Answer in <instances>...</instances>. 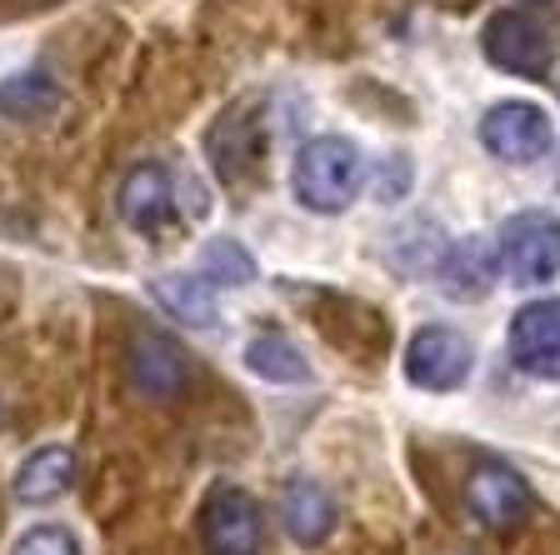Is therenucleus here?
Masks as SVG:
<instances>
[{
  "instance_id": "nucleus-1",
  "label": "nucleus",
  "mask_w": 560,
  "mask_h": 555,
  "mask_svg": "<svg viewBox=\"0 0 560 555\" xmlns=\"http://www.w3.org/2000/svg\"><path fill=\"white\" fill-rule=\"evenodd\" d=\"M295 200L315 216H340L350 200L361 196V151L346 136H315L295 155Z\"/></svg>"
},
{
  "instance_id": "nucleus-2",
  "label": "nucleus",
  "mask_w": 560,
  "mask_h": 555,
  "mask_svg": "<svg viewBox=\"0 0 560 555\" xmlns=\"http://www.w3.org/2000/svg\"><path fill=\"white\" fill-rule=\"evenodd\" d=\"M501 266L521 286H546L560 276V216L521 210L501 226Z\"/></svg>"
},
{
  "instance_id": "nucleus-3",
  "label": "nucleus",
  "mask_w": 560,
  "mask_h": 555,
  "mask_svg": "<svg viewBox=\"0 0 560 555\" xmlns=\"http://www.w3.org/2000/svg\"><path fill=\"white\" fill-rule=\"evenodd\" d=\"M480 146L505 165H530L556 146V130H550V120H546L540 105L501 101V105H490L486 120H480Z\"/></svg>"
},
{
  "instance_id": "nucleus-4",
  "label": "nucleus",
  "mask_w": 560,
  "mask_h": 555,
  "mask_svg": "<svg viewBox=\"0 0 560 555\" xmlns=\"http://www.w3.org/2000/svg\"><path fill=\"white\" fill-rule=\"evenodd\" d=\"M260 506L241 486L221 481L200 506V541L210 555H256L260 551Z\"/></svg>"
},
{
  "instance_id": "nucleus-5",
  "label": "nucleus",
  "mask_w": 560,
  "mask_h": 555,
  "mask_svg": "<svg viewBox=\"0 0 560 555\" xmlns=\"http://www.w3.org/2000/svg\"><path fill=\"white\" fill-rule=\"evenodd\" d=\"M480 46H486V60L505 76H521V81H540L550 70V41L530 15L521 11H495L486 21V35H480Z\"/></svg>"
},
{
  "instance_id": "nucleus-6",
  "label": "nucleus",
  "mask_w": 560,
  "mask_h": 555,
  "mask_svg": "<svg viewBox=\"0 0 560 555\" xmlns=\"http://www.w3.org/2000/svg\"><path fill=\"white\" fill-rule=\"evenodd\" d=\"M470 340L451 325H425L406 346V375L420 391H455L470 375Z\"/></svg>"
},
{
  "instance_id": "nucleus-7",
  "label": "nucleus",
  "mask_w": 560,
  "mask_h": 555,
  "mask_svg": "<svg viewBox=\"0 0 560 555\" xmlns=\"http://www.w3.org/2000/svg\"><path fill=\"white\" fill-rule=\"evenodd\" d=\"M260 136H266V120H260V101H241L231 105L206 136L210 165L225 185H241L250 175V165L260 161Z\"/></svg>"
},
{
  "instance_id": "nucleus-8",
  "label": "nucleus",
  "mask_w": 560,
  "mask_h": 555,
  "mask_svg": "<svg viewBox=\"0 0 560 555\" xmlns=\"http://www.w3.org/2000/svg\"><path fill=\"white\" fill-rule=\"evenodd\" d=\"M511 360L536 381H560V301H530L515 311Z\"/></svg>"
},
{
  "instance_id": "nucleus-9",
  "label": "nucleus",
  "mask_w": 560,
  "mask_h": 555,
  "mask_svg": "<svg viewBox=\"0 0 560 555\" xmlns=\"http://www.w3.org/2000/svg\"><path fill=\"white\" fill-rule=\"evenodd\" d=\"M126 375L145 401H175L190 381V366H186V350L175 346L171 336H161V331H140V336L130 340Z\"/></svg>"
},
{
  "instance_id": "nucleus-10",
  "label": "nucleus",
  "mask_w": 560,
  "mask_h": 555,
  "mask_svg": "<svg viewBox=\"0 0 560 555\" xmlns=\"http://www.w3.org/2000/svg\"><path fill=\"white\" fill-rule=\"evenodd\" d=\"M116 210H120V220H126L130 231H140V235L165 231V226L175 220V181H171V171H165L161 161L130 165L126 181H120Z\"/></svg>"
},
{
  "instance_id": "nucleus-11",
  "label": "nucleus",
  "mask_w": 560,
  "mask_h": 555,
  "mask_svg": "<svg viewBox=\"0 0 560 555\" xmlns=\"http://www.w3.org/2000/svg\"><path fill=\"white\" fill-rule=\"evenodd\" d=\"M495 276H501V245H490L486 235L451 241L441 255V266H435V286L451 301H480V296H490Z\"/></svg>"
},
{
  "instance_id": "nucleus-12",
  "label": "nucleus",
  "mask_w": 560,
  "mask_h": 555,
  "mask_svg": "<svg viewBox=\"0 0 560 555\" xmlns=\"http://www.w3.org/2000/svg\"><path fill=\"white\" fill-rule=\"evenodd\" d=\"M525 506H530V490H525V481L511 471V465L486 461V465L470 471L466 510L486 525V531H505V525H515L525 516Z\"/></svg>"
},
{
  "instance_id": "nucleus-13",
  "label": "nucleus",
  "mask_w": 560,
  "mask_h": 555,
  "mask_svg": "<svg viewBox=\"0 0 560 555\" xmlns=\"http://www.w3.org/2000/svg\"><path fill=\"white\" fill-rule=\"evenodd\" d=\"M280 521H285L295 545H320L336 531V496L311 475H295L280 496Z\"/></svg>"
},
{
  "instance_id": "nucleus-14",
  "label": "nucleus",
  "mask_w": 560,
  "mask_h": 555,
  "mask_svg": "<svg viewBox=\"0 0 560 555\" xmlns=\"http://www.w3.org/2000/svg\"><path fill=\"white\" fill-rule=\"evenodd\" d=\"M70 486H75V451L70 446H40V451H31L11 481L21 506H50V500L70 496Z\"/></svg>"
},
{
  "instance_id": "nucleus-15",
  "label": "nucleus",
  "mask_w": 560,
  "mask_h": 555,
  "mask_svg": "<svg viewBox=\"0 0 560 555\" xmlns=\"http://www.w3.org/2000/svg\"><path fill=\"white\" fill-rule=\"evenodd\" d=\"M151 301L161 305L165 315H175V321H186V325H200V331H215V325H221V305H215V290H210L206 276H155Z\"/></svg>"
},
{
  "instance_id": "nucleus-16",
  "label": "nucleus",
  "mask_w": 560,
  "mask_h": 555,
  "mask_svg": "<svg viewBox=\"0 0 560 555\" xmlns=\"http://www.w3.org/2000/svg\"><path fill=\"white\" fill-rule=\"evenodd\" d=\"M245 366L270 385H305L311 381V360H305L285 336H256L245 346Z\"/></svg>"
},
{
  "instance_id": "nucleus-17",
  "label": "nucleus",
  "mask_w": 560,
  "mask_h": 555,
  "mask_svg": "<svg viewBox=\"0 0 560 555\" xmlns=\"http://www.w3.org/2000/svg\"><path fill=\"white\" fill-rule=\"evenodd\" d=\"M60 105V91L46 76H15V81L0 85V111L15 120H40Z\"/></svg>"
},
{
  "instance_id": "nucleus-18",
  "label": "nucleus",
  "mask_w": 560,
  "mask_h": 555,
  "mask_svg": "<svg viewBox=\"0 0 560 555\" xmlns=\"http://www.w3.org/2000/svg\"><path fill=\"white\" fill-rule=\"evenodd\" d=\"M200 276L210 286H250L256 280V255L235 241H206L200 245Z\"/></svg>"
},
{
  "instance_id": "nucleus-19",
  "label": "nucleus",
  "mask_w": 560,
  "mask_h": 555,
  "mask_svg": "<svg viewBox=\"0 0 560 555\" xmlns=\"http://www.w3.org/2000/svg\"><path fill=\"white\" fill-rule=\"evenodd\" d=\"M11 555H81V541L66 531V525H35L15 541Z\"/></svg>"
},
{
  "instance_id": "nucleus-20",
  "label": "nucleus",
  "mask_w": 560,
  "mask_h": 555,
  "mask_svg": "<svg viewBox=\"0 0 560 555\" xmlns=\"http://www.w3.org/2000/svg\"><path fill=\"white\" fill-rule=\"evenodd\" d=\"M410 181H416L410 155H385L381 171H375V200H381V206H396V200L410 190Z\"/></svg>"
},
{
  "instance_id": "nucleus-21",
  "label": "nucleus",
  "mask_w": 560,
  "mask_h": 555,
  "mask_svg": "<svg viewBox=\"0 0 560 555\" xmlns=\"http://www.w3.org/2000/svg\"><path fill=\"white\" fill-rule=\"evenodd\" d=\"M525 5H550V0H525Z\"/></svg>"
}]
</instances>
